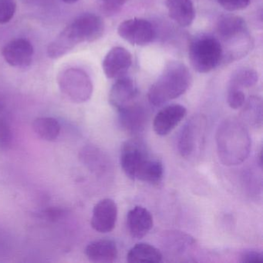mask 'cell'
I'll use <instances>...</instances> for the list:
<instances>
[{
  "label": "cell",
  "mask_w": 263,
  "mask_h": 263,
  "mask_svg": "<svg viewBox=\"0 0 263 263\" xmlns=\"http://www.w3.org/2000/svg\"><path fill=\"white\" fill-rule=\"evenodd\" d=\"M34 49L30 41L23 38L7 43L2 50L7 64L13 67H27L31 64Z\"/></svg>",
  "instance_id": "8fae6325"
},
{
  "label": "cell",
  "mask_w": 263,
  "mask_h": 263,
  "mask_svg": "<svg viewBox=\"0 0 263 263\" xmlns=\"http://www.w3.org/2000/svg\"><path fill=\"white\" fill-rule=\"evenodd\" d=\"M127 261L130 263L161 262L163 255L159 249L148 243H138L129 251Z\"/></svg>",
  "instance_id": "ffe728a7"
},
{
  "label": "cell",
  "mask_w": 263,
  "mask_h": 263,
  "mask_svg": "<svg viewBox=\"0 0 263 263\" xmlns=\"http://www.w3.org/2000/svg\"><path fill=\"white\" fill-rule=\"evenodd\" d=\"M258 81V73L253 69H240L232 75L229 88L242 90L243 88H249L255 85Z\"/></svg>",
  "instance_id": "484cf974"
},
{
  "label": "cell",
  "mask_w": 263,
  "mask_h": 263,
  "mask_svg": "<svg viewBox=\"0 0 263 263\" xmlns=\"http://www.w3.org/2000/svg\"><path fill=\"white\" fill-rule=\"evenodd\" d=\"M187 109L181 104H172L161 109L154 119L153 127L156 135L165 136L184 119Z\"/></svg>",
  "instance_id": "5bb4252c"
},
{
  "label": "cell",
  "mask_w": 263,
  "mask_h": 263,
  "mask_svg": "<svg viewBox=\"0 0 263 263\" xmlns=\"http://www.w3.org/2000/svg\"><path fill=\"white\" fill-rule=\"evenodd\" d=\"M67 212L66 209L61 208H49L46 210L43 211L40 216L43 219H46L49 221H57L61 218H64L67 215Z\"/></svg>",
  "instance_id": "f546056e"
},
{
  "label": "cell",
  "mask_w": 263,
  "mask_h": 263,
  "mask_svg": "<svg viewBox=\"0 0 263 263\" xmlns=\"http://www.w3.org/2000/svg\"><path fill=\"white\" fill-rule=\"evenodd\" d=\"M154 221L151 212L142 206H135L127 215V226L129 233L136 239H141L153 228Z\"/></svg>",
  "instance_id": "9a60e30c"
},
{
  "label": "cell",
  "mask_w": 263,
  "mask_h": 263,
  "mask_svg": "<svg viewBox=\"0 0 263 263\" xmlns=\"http://www.w3.org/2000/svg\"><path fill=\"white\" fill-rule=\"evenodd\" d=\"M81 158L90 170L95 173H103L107 169L108 161L102 152L95 147H87L81 152Z\"/></svg>",
  "instance_id": "cb8c5ba5"
},
{
  "label": "cell",
  "mask_w": 263,
  "mask_h": 263,
  "mask_svg": "<svg viewBox=\"0 0 263 263\" xmlns=\"http://www.w3.org/2000/svg\"><path fill=\"white\" fill-rule=\"evenodd\" d=\"M84 36L85 43L99 40L104 34V22L101 16L93 13H83L73 20Z\"/></svg>",
  "instance_id": "ac0fdd59"
},
{
  "label": "cell",
  "mask_w": 263,
  "mask_h": 263,
  "mask_svg": "<svg viewBox=\"0 0 263 263\" xmlns=\"http://www.w3.org/2000/svg\"><path fill=\"white\" fill-rule=\"evenodd\" d=\"M169 16L183 27L192 25L195 17V7L192 0H166Z\"/></svg>",
  "instance_id": "d6986e66"
},
{
  "label": "cell",
  "mask_w": 263,
  "mask_h": 263,
  "mask_svg": "<svg viewBox=\"0 0 263 263\" xmlns=\"http://www.w3.org/2000/svg\"><path fill=\"white\" fill-rule=\"evenodd\" d=\"M192 76L189 68L181 62L167 64L161 76L152 84L147 93L151 104L160 107L184 95L190 87Z\"/></svg>",
  "instance_id": "7a4b0ae2"
},
{
  "label": "cell",
  "mask_w": 263,
  "mask_h": 263,
  "mask_svg": "<svg viewBox=\"0 0 263 263\" xmlns=\"http://www.w3.org/2000/svg\"><path fill=\"white\" fill-rule=\"evenodd\" d=\"M145 144L140 139H130L125 141L121 147V167L127 177L135 180L137 174L146 161L151 158Z\"/></svg>",
  "instance_id": "52a82bcc"
},
{
  "label": "cell",
  "mask_w": 263,
  "mask_h": 263,
  "mask_svg": "<svg viewBox=\"0 0 263 263\" xmlns=\"http://www.w3.org/2000/svg\"><path fill=\"white\" fill-rule=\"evenodd\" d=\"M33 132L47 141H54L61 135V126L59 121L50 117H41L33 121L32 124Z\"/></svg>",
  "instance_id": "44dd1931"
},
{
  "label": "cell",
  "mask_w": 263,
  "mask_h": 263,
  "mask_svg": "<svg viewBox=\"0 0 263 263\" xmlns=\"http://www.w3.org/2000/svg\"><path fill=\"white\" fill-rule=\"evenodd\" d=\"M61 1H62V2L65 3V4H73L78 2V1H79V0H61Z\"/></svg>",
  "instance_id": "d6a6232c"
},
{
  "label": "cell",
  "mask_w": 263,
  "mask_h": 263,
  "mask_svg": "<svg viewBox=\"0 0 263 263\" xmlns=\"http://www.w3.org/2000/svg\"><path fill=\"white\" fill-rule=\"evenodd\" d=\"M251 0H217V2L228 11L244 10L250 4Z\"/></svg>",
  "instance_id": "f1b7e54d"
},
{
  "label": "cell",
  "mask_w": 263,
  "mask_h": 263,
  "mask_svg": "<svg viewBox=\"0 0 263 263\" xmlns=\"http://www.w3.org/2000/svg\"><path fill=\"white\" fill-rule=\"evenodd\" d=\"M118 122L126 133L138 135L145 128L147 113L143 106L130 104L118 110Z\"/></svg>",
  "instance_id": "4fadbf2b"
},
{
  "label": "cell",
  "mask_w": 263,
  "mask_h": 263,
  "mask_svg": "<svg viewBox=\"0 0 263 263\" xmlns=\"http://www.w3.org/2000/svg\"><path fill=\"white\" fill-rule=\"evenodd\" d=\"M215 139L218 158L224 165L241 164L250 155V135L246 126L235 118H227L221 123Z\"/></svg>",
  "instance_id": "6da1fadb"
},
{
  "label": "cell",
  "mask_w": 263,
  "mask_h": 263,
  "mask_svg": "<svg viewBox=\"0 0 263 263\" xmlns=\"http://www.w3.org/2000/svg\"><path fill=\"white\" fill-rule=\"evenodd\" d=\"M227 101L231 108L237 110L244 105L246 102V95L243 90L229 88Z\"/></svg>",
  "instance_id": "83f0119b"
},
{
  "label": "cell",
  "mask_w": 263,
  "mask_h": 263,
  "mask_svg": "<svg viewBox=\"0 0 263 263\" xmlns=\"http://www.w3.org/2000/svg\"><path fill=\"white\" fill-rule=\"evenodd\" d=\"M82 43H85L82 33L78 26L72 21L49 44L47 55L51 59H58L65 56L76 46Z\"/></svg>",
  "instance_id": "9c48e42d"
},
{
  "label": "cell",
  "mask_w": 263,
  "mask_h": 263,
  "mask_svg": "<svg viewBox=\"0 0 263 263\" xmlns=\"http://www.w3.org/2000/svg\"><path fill=\"white\" fill-rule=\"evenodd\" d=\"M104 2L103 10L107 16H111L122 8L126 0H104Z\"/></svg>",
  "instance_id": "4dcf8cb0"
},
{
  "label": "cell",
  "mask_w": 263,
  "mask_h": 263,
  "mask_svg": "<svg viewBox=\"0 0 263 263\" xmlns=\"http://www.w3.org/2000/svg\"><path fill=\"white\" fill-rule=\"evenodd\" d=\"M217 32L220 39L227 44L229 58L237 59L246 54L250 48V36L246 21L235 14L220 16L217 23Z\"/></svg>",
  "instance_id": "3957f363"
},
{
  "label": "cell",
  "mask_w": 263,
  "mask_h": 263,
  "mask_svg": "<svg viewBox=\"0 0 263 263\" xmlns=\"http://www.w3.org/2000/svg\"><path fill=\"white\" fill-rule=\"evenodd\" d=\"M138 93V89L133 80L123 76L118 78L109 93V102L117 110L132 104Z\"/></svg>",
  "instance_id": "2e32d148"
},
{
  "label": "cell",
  "mask_w": 263,
  "mask_h": 263,
  "mask_svg": "<svg viewBox=\"0 0 263 263\" xmlns=\"http://www.w3.org/2000/svg\"><path fill=\"white\" fill-rule=\"evenodd\" d=\"M241 261L243 263L261 262L263 261V253L255 250L245 251L241 254Z\"/></svg>",
  "instance_id": "1f68e13d"
},
{
  "label": "cell",
  "mask_w": 263,
  "mask_h": 263,
  "mask_svg": "<svg viewBox=\"0 0 263 263\" xmlns=\"http://www.w3.org/2000/svg\"><path fill=\"white\" fill-rule=\"evenodd\" d=\"M189 59L192 67L200 73H207L216 68L224 58L219 40L211 35H200L189 46Z\"/></svg>",
  "instance_id": "277c9868"
},
{
  "label": "cell",
  "mask_w": 263,
  "mask_h": 263,
  "mask_svg": "<svg viewBox=\"0 0 263 263\" xmlns=\"http://www.w3.org/2000/svg\"><path fill=\"white\" fill-rule=\"evenodd\" d=\"M10 118L5 104L0 101V150H8L13 144V133Z\"/></svg>",
  "instance_id": "d4e9b609"
},
{
  "label": "cell",
  "mask_w": 263,
  "mask_h": 263,
  "mask_svg": "<svg viewBox=\"0 0 263 263\" xmlns=\"http://www.w3.org/2000/svg\"><path fill=\"white\" fill-rule=\"evenodd\" d=\"M241 118L248 125L254 128H261L262 126V101L258 97H252L242 106Z\"/></svg>",
  "instance_id": "7402d4cb"
},
{
  "label": "cell",
  "mask_w": 263,
  "mask_h": 263,
  "mask_svg": "<svg viewBox=\"0 0 263 263\" xmlns=\"http://www.w3.org/2000/svg\"><path fill=\"white\" fill-rule=\"evenodd\" d=\"M85 255L91 262L112 263L118 258V249L112 240H96L87 245Z\"/></svg>",
  "instance_id": "e0dca14e"
},
{
  "label": "cell",
  "mask_w": 263,
  "mask_h": 263,
  "mask_svg": "<svg viewBox=\"0 0 263 263\" xmlns=\"http://www.w3.org/2000/svg\"><path fill=\"white\" fill-rule=\"evenodd\" d=\"M207 130V119L203 115L190 118L181 130L178 142V152L185 159H195L203 151Z\"/></svg>",
  "instance_id": "5b68a950"
},
{
  "label": "cell",
  "mask_w": 263,
  "mask_h": 263,
  "mask_svg": "<svg viewBox=\"0 0 263 263\" xmlns=\"http://www.w3.org/2000/svg\"><path fill=\"white\" fill-rule=\"evenodd\" d=\"M121 38L135 46H145L155 37V30L149 21L140 18H132L123 21L118 27Z\"/></svg>",
  "instance_id": "ba28073f"
},
{
  "label": "cell",
  "mask_w": 263,
  "mask_h": 263,
  "mask_svg": "<svg viewBox=\"0 0 263 263\" xmlns=\"http://www.w3.org/2000/svg\"><path fill=\"white\" fill-rule=\"evenodd\" d=\"M58 85L61 92L76 104L89 101L93 93L91 79L81 69L70 68L64 70L58 78Z\"/></svg>",
  "instance_id": "8992f818"
},
{
  "label": "cell",
  "mask_w": 263,
  "mask_h": 263,
  "mask_svg": "<svg viewBox=\"0 0 263 263\" xmlns=\"http://www.w3.org/2000/svg\"><path fill=\"white\" fill-rule=\"evenodd\" d=\"M132 62V55L128 50L124 47H113L103 61V70L109 79H118L126 74Z\"/></svg>",
  "instance_id": "7c38bea8"
},
{
  "label": "cell",
  "mask_w": 263,
  "mask_h": 263,
  "mask_svg": "<svg viewBox=\"0 0 263 263\" xmlns=\"http://www.w3.org/2000/svg\"><path fill=\"white\" fill-rule=\"evenodd\" d=\"M16 11L15 0H0V24L10 22Z\"/></svg>",
  "instance_id": "4316f807"
},
{
  "label": "cell",
  "mask_w": 263,
  "mask_h": 263,
  "mask_svg": "<svg viewBox=\"0 0 263 263\" xmlns=\"http://www.w3.org/2000/svg\"><path fill=\"white\" fill-rule=\"evenodd\" d=\"M118 214V205L114 200H101L93 207L90 221L91 227L100 233L111 232L116 226Z\"/></svg>",
  "instance_id": "30bf717a"
},
{
  "label": "cell",
  "mask_w": 263,
  "mask_h": 263,
  "mask_svg": "<svg viewBox=\"0 0 263 263\" xmlns=\"http://www.w3.org/2000/svg\"><path fill=\"white\" fill-rule=\"evenodd\" d=\"M164 176V167L162 162L156 158L151 157L148 161L141 167L135 180L149 183L159 184Z\"/></svg>",
  "instance_id": "603a6c76"
}]
</instances>
